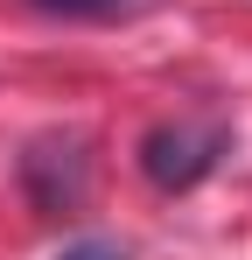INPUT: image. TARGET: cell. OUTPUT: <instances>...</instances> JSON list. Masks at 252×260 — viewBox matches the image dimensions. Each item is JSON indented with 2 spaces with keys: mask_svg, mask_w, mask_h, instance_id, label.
Masks as SVG:
<instances>
[{
  "mask_svg": "<svg viewBox=\"0 0 252 260\" xmlns=\"http://www.w3.org/2000/svg\"><path fill=\"white\" fill-rule=\"evenodd\" d=\"M231 141L224 127H196V120H175V127H154L140 141V169L154 190H196L210 169H217V155H224Z\"/></svg>",
  "mask_w": 252,
  "mask_h": 260,
  "instance_id": "1",
  "label": "cell"
},
{
  "mask_svg": "<svg viewBox=\"0 0 252 260\" xmlns=\"http://www.w3.org/2000/svg\"><path fill=\"white\" fill-rule=\"evenodd\" d=\"M56 260H126L119 246H105V239H77V246H63Z\"/></svg>",
  "mask_w": 252,
  "mask_h": 260,
  "instance_id": "2",
  "label": "cell"
},
{
  "mask_svg": "<svg viewBox=\"0 0 252 260\" xmlns=\"http://www.w3.org/2000/svg\"><path fill=\"white\" fill-rule=\"evenodd\" d=\"M35 7H49V14H112L119 0H35Z\"/></svg>",
  "mask_w": 252,
  "mask_h": 260,
  "instance_id": "3",
  "label": "cell"
}]
</instances>
